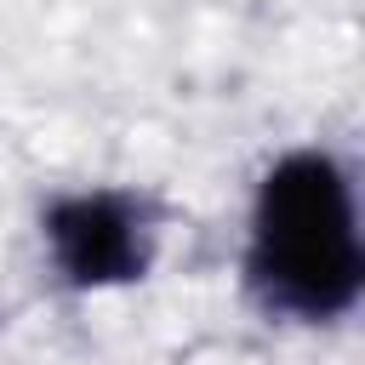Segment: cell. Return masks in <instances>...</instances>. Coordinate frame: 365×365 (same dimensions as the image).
Returning <instances> with one entry per match:
<instances>
[{
  "label": "cell",
  "instance_id": "2",
  "mask_svg": "<svg viewBox=\"0 0 365 365\" xmlns=\"http://www.w3.org/2000/svg\"><path fill=\"white\" fill-rule=\"evenodd\" d=\"M40 234H46V257L63 285L103 291V285H131L148 274L154 245H160V217L148 194L80 188L46 205Z\"/></svg>",
  "mask_w": 365,
  "mask_h": 365
},
{
  "label": "cell",
  "instance_id": "1",
  "mask_svg": "<svg viewBox=\"0 0 365 365\" xmlns=\"http://www.w3.org/2000/svg\"><path fill=\"white\" fill-rule=\"evenodd\" d=\"M245 285L268 314L325 325L359 302L365 251L354 217V182L325 148H297L268 165L251 240H245Z\"/></svg>",
  "mask_w": 365,
  "mask_h": 365
}]
</instances>
